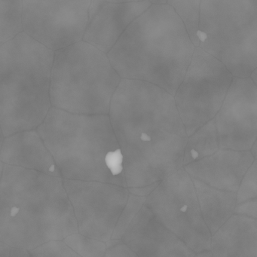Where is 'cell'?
<instances>
[{
	"instance_id": "e0dca14e",
	"label": "cell",
	"mask_w": 257,
	"mask_h": 257,
	"mask_svg": "<svg viewBox=\"0 0 257 257\" xmlns=\"http://www.w3.org/2000/svg\"><path fill=\"white\" fill-rule=\"evenodd\" d=\"M257 200V159H254L243 177L237 192V205Z\"/></svg>"
},
{
	"instance_id": "5b68a950",
	"label": "cell",
	"mask_w": 257,
	"mask_h": 257,
	"mask_svg": "<svg viewBox=\"0 0 257 257\" xmlns=\"http://www.w3.org/2000/svg\"><path fill=\"white\" fill-rule=\"evenodd\" d=\"M55 51L24 32L0 44L1 108L6 113H46Z\"/></svg>"
},
{
	"instance_id": "5bb4252c",
	"label": "cell",
	"mask_w": 257,
	"mask_h": 257,
	"mask_svg": "<svg viewBox=\"0 0 257 257\" xmlns=\"http://www.w3.org/2000/svg\"><path fill=\"white\" fill-rule=\"evenodd\" d=\"M220 149L214 118L189 136L185 147L183 166L201 160Z\"/></svg>"
},
{
	"instance_id": "3957f363",
	"label": "cell",
	"mask_w": 257,
	"mask_h": 257,
	"mask_svg": "<svg viewBox=\"0 0 257 257\" xmlns=\"http://www.w3.org/2000/svg\"><path fill=\"white\" fill-rule=\"evenodd\" d=\"M121 79L107 54L82 40L55 52L51 103L75 113H106Z\"/></svg>"
},
{
	"instance_id": "9a60e30c",
	"label": "cell",
	"mask_w": 257,
	"mask_h": 257,
	"mask_svg": "<svg viewBox=\"0 0 257 257\" xmlns=\"http://www.w3.org/2000/svg\"><path fill=\"white\" fill-rule=\"evenodd\" d=\"M24 0H0V44L24 32Z\"/></svg>"
},
{
	"instance_id": "8fae6325",
	"label": "cell",
	"mask_w": 257,
	"mask_h": 257,
	"mask_svg": "<svg viewBox=\"0 0 257 257\" xmlns=\"http://www.w3.org/2000/svg\"><path fill=\"white\" fill-rule=\"evenodd\" d=\"M254 159L251 151L220 148L213 154L183 167L192 178L216 189L237 192Z\"/></svg>"
},
{
	"instance_id": "2e32d148",
	"label": "cell",
	"mask_w": 257,
	"mask_h": 257,
	"mask_svg": "<svg viewBox=\"0 0 257 257\" xmlns=\"http://www.w3.org/2000/svg\"><path fill=\"white\" fill-rule=\"evenodd\" d=\"M202 0H168L183 21L189 37L196 47L200 46L199 24Z\"/></svg>"
},
{
	"instance_id": "603a6c76",
	"label": "cell",
	"mask_w": 257,
	"mask_h": 257,
	"mask_svg": "<svg viewBox=\"0 0 257 257\" xmlns=\"http://www.w3.org/2000/svg\"><path fill=\"white\" fill-rule=\"evenodd\" d=\"M112 3H126V2H138V1H144V0H106Z\"/></svg>"
},
{
	"instance_id": "ffe728a7",
	"label": "cell",
	"mask_w": 257,
	"mask_h": 257,
	"mask_svg": "<svg viewBox=\"0 0 257 257\" xmlns=\"http://www.w3.org/2000/svg\"><path fill=\"white\" fill-rule=\"evenodd\" d=\"M152 5H165L168 4V0H149Z\"/></svg>"
},
{
	"instance_id": "7402d4cb",
	"label": "cell",
	"mask_w": 257,
	"mask_h": 257,
	"mask_svg": "<svg viewBox=\"0 0 257 257\" xmlns=\"http://www.w3.org/2000/svg\"><path fill=\"white\" fill-rule=\"evenodd\" d=\"M250 79H252V82H254L255 85L257 86V67L255 69V70L252 71V73H251Z\"/></svg>"
},
{
	"instance_id": "6da1fadb",
	"label": "cell",
	"mask_w": 257,
	"mask_h": 257,
	"mask_svg": "<svg viewBox=\"0 0 257 257\" xmlns=\"http://www.w3.org/2000/svg\"><path fill=\"white\" fill-rule=\"evenodd\" d=\"M195 48L171 6L151 5L129 25L107 55L121 79L150 82L175 96Z\"/></svg>"
},
{
	"instance_id": "ac0fdd59",
	"label": "cell",
	"mask_w": 257,
	"mask_h": 257,
	"mask_svg": "<svg viewBox=\"0 0 257 257\" xmlns=\"http://www.w3.org/2000/svg\"><path fill=\"white\" fill-rule=\"evenodd\" d=\"M234 213L246 215V216L257 219V200L237 204L236 206Z\"/></svg>"
},
{
	"instance_id": "277c9868",
	"label": "cell",
	"mask_w": 257,
	"mask_h": 257,
	"mask_svg": "<svg viewBox=\"0 0 257 257\" xmlns=\"http://www.w3.org/2000/svg\"><path fill=\"white\" fill-rule=\"evenodd\" d=\"M199 40L234 77H249L257 67V0H202Z\"/></svg>"
},
{
	"instance_id": "8992f818",
	"label": "cell",
	"mask_w": 257,
	"mask_h": 257,
	"mask_svg": "<svg viewBox=\"0 0 257 257\" xmlns=\"http://www.w3.org/2000/svg\"><path fill=\"white\" fill-rule=\"evenodd\" d=\"M147 205L158 221L195 253L211 250L213 235L203 218L193 180L184 167L159 183Z\"/></svg>"
},
{
	"instance_id": "d6986e66",
	"label": "cell",
	"mask_w": 257,
	"mask_h": 257,
	"mask_svg": "<svg viewBox=\"0 0 257 257\" xmlns=\"http://www.w3.org/2000/svg\"><path fill=\"white\" fill-rule=\"evenodd\" d=\"M196 256H213V254L211 250H206L196 253Z\"/></svg>"
},
{
	"instance_id": "7a4b0ae2",
	"label": "cell",
	"mask_w": 257,
	"mask_h": 257,
	"mask_svg": "<svg viewBox=\"0 0 257 257\" xmlns=\"http://www.w3.org/2000/svg\"><path fill=\"white\" fill-rule=\"evenodd\" d=\"M142 115V124L133 132L134 148L142 149L147 186L157 184L183 167L188 136L174 96L150 82L121 79Z\"/></svg>"
},
{
	"instance_id": "44dd1931",
	"label": "cell",
	"mask_w": 257,
	"mask_h": 257,
	"mask_svg": "<svg viewBox=\"0 0 257 257\" xmlns=\"http://www.w3.org/2000/svg\"><path fill=\"white\" fill-rule=\"evenodd\" d=\"M250 151L252 153V156H253L254 159H257V138L255 142H254Z\"/></svg>"
},
{
	"instance_id": "7c38bea8",
	"label": "cell",
	"mask_w": 257,
	"mask_h": 257,
	"mask_svg": "<svg viewBox=\"0 0 257 257\" xmlns=\"http://www.w3.org/2000/svg\"><path fill=\"white\" fill-rule=\"evenodd\" d=\"M213 256L257 257V219L234 213L212 236Z\"/></svg>"
},
{
	"instance_id": "9c48e42d",
	"label": "cell",
	"mask_w": 257,
	"mask_h": 257,
	"mask_svg": "<svg viewBox=\"0 0 257 257\" xmlns=\"http://www.w3.org/2000/svg\"><path fill=\"white\" fill-rule=\"evenodd\" d=\"M214 120L220 148L250 151L257 138V86L250 77L234 76Z\"/></svg>"
},
{
	"instance_id": "30bf717a",
	"label": "cell",
	"mask_w": 257,
	"mask_h": 257,
	"mask_svg": "<svg viewBox=\"0 0 257 257\" xmlns=\"http://www.w3.org/2000/svg\"><path fill=\"white\" fill-rule=\"evenodd\" d=\"M151 5L149 0L126 3L91 0L82 40L109 53L129 25Z\"/></svg>"
},
{
	"instance_id": "ba28073f",
	"label": "cell",
	"mask_w": 257,
	"mask_h": 257,
	"mask_svg": "<svg viewBox=\"0 0 257 257\" xmlns=\"http://www.w3.org/2000/svg\"><path fill=\"white\" fill-rule=\"evenodd\" d=\"M91 0H24V31L53 51L83 40Z\"/></svg>"
},
{
	"instance_id": "52a82bcc",
	"label": "cell",
	"mask_w": 257,
	"mask_h": 257,
	"mask_svg": "<svg viewBox=\"0 0 257 257\" xmlns=\"http://www.w3.org/2000/svg\"><path fill=\"white\" fill-rule=\"evenodd\" d=\"M234 76L217 58L195 48L174 98L188 136L215 118Z\"/></svg>"
},
{
	"instance_id": "4fadbf2b",
	"label": "cell",
	"mask_w": 257,
	"mask_h": 257,
	"mask_svg": "<svg viewBox=\"0 0 257 257\" xmlns=\"http://www.w3.org/2000/svg\"><path fill=\"white\" fill-rule=\"evenodd\" d=\"M200 208L212 235L234 213L237 192L222 190L193 179Z\"/></svg>"
}]
</instances>
